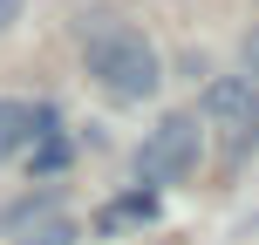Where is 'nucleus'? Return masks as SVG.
Masks as SVG:
<instances>
[{
  "label": "nucleus",
  "instance_id": "1",
  "mask_svg": "<svg viewBox=\"0 0 259 245\" xmlns=\"http://www.w3.org/2000/svg\"><path fill=\"white\" fill-rule=\"evenodd\" d=\"M89 75L103 95H116V103H150L157 89H164V62H157V48L143 41V27L130 21H109L89 27Z\"/></svg>",
  "mask_w": 259,
  "mask_h": 245
},
{
  "label": "nucleus",
  "instance_id": "2",
  "mask_svg": "<svg viewBox=\"0 0 259 245\" xmlns=\"http://www.w3.org/2000/svg\"><path fill=\"white\" fill-rule=\"evenodd\" d=\"M198 157H205V129H198V116H164L150 136L137 143V184H143V191L191 184L198 177Z\"/></svg>",
  "mask_w": 259,
  "mask_h": 245
},
{
  "label": "nucleus",
  "instance_id": "3",
  "mask_svg": "<svg viewBox=\"0 0 259 245\" xmlns=\"http://www.w3.org/2000/svg\"><path fill=\"white\" fill-rule=\"evenodd\" d=\"M205 116L225 123V129H252L259 123V82H246V75H211L205 82Z\"/></svg>",
  "mask_w": 259,
  "mask_h": 245
},
{
  "label": "nucleus",
  "instance_id": "4",
  "mask_svg": "<svg viewBox=\"0 0 259 245\" xmlns=\"http://www.w3.org/2000/svg\"><path fill=\"white\" fill-rule=\"evenodd\" d=\"M62 123L48 103H0V164L7 157H27L34 150V136H48V129Z\"/></svg>",
  "mask_w": 259,
  "mask_h": 245
},
{
  "label": "nucleus",
  "instance_id": "5",
  "mask_svg": "<svg viewBox=\"0 0 259 245\" xmlns=\"http://www.w3.org/2000/svg\"><path fill=\"white\" fill-rule=\"evenodd\" d=\"M55 211H62V198H55V191H34V198H21V205H7V211H0V232H7V238H21L27 225L55 218Z\"/></svg>",
  "mask_w": 259,
  "mask_h": 245
},
{
  "label": "nucleus",
  "instance_id": "6",
  "mask_svg": "<svg viewBox=\"0 0 259 245\" xmlns=\"http://www.w3.org/2000/svg\"><path fill=\"white\" fill-rule=\"evenodd\" d=\"M68 136H62V123L48 129V136H34V150H27V170H34V177H55V170H68Z\"/></svg>",
  "mask_w": 259,
  "mask_h": 245
},
{
  "label": "nucleus",
  "instance_id": "7",
  "mask_svg": "<svg viewBox=\"0 0 259 245\" xmlns=\"http://www.w3.org/2000/svg\"><path fill=\"white\" fill-rule=\"evenodd\" d=\"M75 238H82V232H75V225L62 218V211H55V218H41V225H27V232L14 238V245H75Z\"/></svg>",
  "mask_w": 259,
  "mask_h": 245
},
{
  "label": "nucleus",
  "instance_id": "8",
  "mask_svg": "<svg viewBox=\"0 0 259 245\" xmlns=\"http://www.w3.org/2000/svg\"><path fill=\"white\" fill-rule=\"evenodd\" d=\"M239 75H246V82H259V27L246 34V48H239Z\"/></svg>",
  "mask_w": 259,
  "mask_h": 245
},
{
  "label": "nucleus",
  "instance_id": "9",
  "mask_svg": "<svg viewBox=\"0 0 259 245\" xmlns=\"http://www.w3.org/2000/svg\"><path fill=\"white\" fill-rule=\"evenodd\" d=\"M21 7H27V0H0V34L14 27V14H21Z\"/></svg>",
  "mask_w": 259,
  "mask_h": 245
},
{
  "label": "nucleus",
  "instance_id": "10",
  "mask_svg": "<svg viewBox=\"0 0 259 245\" xmlns=\"http://www.w3.org/2000/svg\"><path fill=\"white\" fill-rule=\"evenodd\" d=\"M252 129H259V123H252Z\"/></svg>",
  "mask_w": 259,
  "mask_h": 245
}]
</instances>
